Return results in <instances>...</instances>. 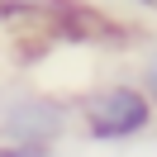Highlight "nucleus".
I'll use <instances>...</instances> for the list:
<instances>
[{
	"mask_svg": "<svg viewBox=\"0 0 157 157\" xmlns=\"http://www.w3.org/2000/svg\"><path fill=\"white\" fill-rule=\"evenodd\" d=\"M138 86H143V95L152 100V109H157V38H147L143 43V52H138Z\"/></svg>",
	"mask_w": 157,
	"mask_h": 157,
	"instance_id": "3",
	"label": "nucleus"
},
{
	"mask_svg": "<svg viewBox=\"0 0 157 157\" xmlns=\"http://www.w3.org/2000/svg\"><path fill=\"white\" fill-rule=\"evenodd\" d=\"M71 114H76V133L90 143H133L147 138L157 128V109L143 95L138 81H95L71 100Z\"/></svg>",
	"mask_w": 157,
	"mask_h": 157,
	"instance_id": "1",
	"label": "nucleus"
},
{
	"mask_svg": "<svg viewBox=\"0 0 157 157\" xmlns=\"http://www.w3.org/2000/svg\"><path fill=\"white\" fill-rule=\"evenodd\" d=\"M76 133L71 100L52 95L43 86H5L0 90V143H48Z\"/></svg>",
	"mask_w": 157,
	"mask_h": 157,
	"instance_id": "2",
	"label": "nucleus"
},
{
	"mask_svg": "<svg viewBox=\"0 0 157 157\" xmlns=\"http://www.w3.org/2000/svg\"><path fill=\"white\" fill-rule=\"evenodd\" d=\"M0 157H57L48 143H0Z\"/></svg>",
	"mask_w": 157,
	"mask_h": 157,
	"instance_id": "4",
	"label": "nucleus"
},
{
	"mask_svg": "<svg viewBox=\"0 0 157 157\" xmlns=\"http://www.w3.org/2000/svg\"><path fill=\"white\" fill-rule=\"evenodd\" d=\"M119 5H133V10H143V14H157V0H119Z\"/></svg>",
	"mask_w": 157,
	"mask_h": 157,
	"instance_id": "5",
	"label": "nucleus"
}]
</instances>
